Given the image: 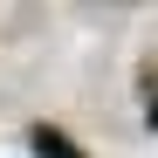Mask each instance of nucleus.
Instances as JSON below:
<instances>
[{"label": "nucleus", "instance_id": "1", "mask_svg": "<svg viewBox=\"0 0 158 158\" xmlns=\"http://www.w3.org/2000/svg\"><path fill=\"white\" fill-rule=\"evenodd\" d=\"M35 151H41V158H76V144L62 138V131H48V124L35 131Z\"/></svg>", "mask_w": 158, "mask_h": 158}, {"label": "nucleus", "instance_id": "2", "mask_svg": "<svg viewBox=\"0 0 158 158\" xmlns=\"http://www.w3.org/2000/svg\"><path fill=\"white\" fill-rule=\"evenodd\" d=\"M151 124H158V96H151Z\"/></svg>", "mask_w": 158, "mask_h": 158}]
</instances>
